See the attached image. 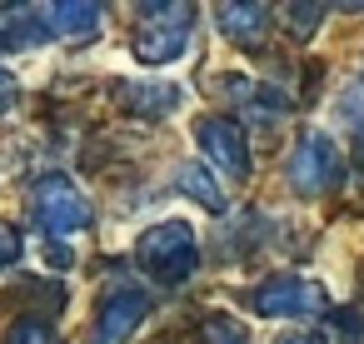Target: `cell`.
Segmentation results:
<instances>
[{
  "label": "cell",
  "instance_id": "cell-1",
  "mask_svg": "<svg viewBox=\"0 0 364 344\" xmlns=\"http://www.w3.org/2000/svg\"><path fill=\"white\" fill-rule=\"evenodd\" d=\"M135 259H140V269H145L150 279H160V284L190 279V274L200 269L195 225H185V220H160V225H150V230L140 235V244H135Z\"/></svg>",
  "mask_w": 364,
  "mask_h": 344
},
{
  "label": "cell",
  "instance_id": "cell-2",
  "mask_svg": "<svg viewBox=\"0 0 364 344\" xmlns=\"http://www.w3.org/2000/svg\"><path fill=\"white\" fill-rule=\"evenodd\" d=\"M31 215H36V225H41L50 240H60V235H85V230L95 225V210H90L85 190H80L75 180H65V175L36 180V190H31Z\"/></svg>",
  "mask_w": 364,
  "mask_h": 344
},
{
  "label": "cell",
  "instance_id": "cell-3",
  "mask_svg": "<svg viewBox=\"0 0 364 344\" xmlns=\"http://www.w3.org/2000/svg\"><path fill=\"white\" fill-rule=\"evenodd\" d=\"M140 16H145V26H140L135 41H130L135 60H140V65H170V60H180L185 45H190V21H195V11L180 6V0H165V6H140Z\"/></svg>",
  "mask_w": 364,
  "mask_h": 344
},
{
  "label": "cell",
  "instance_id": "cell-4",
  "mask_svg": "<svg viewBox=\"0 0 364 344\" xmlns=\"http://www.w3.org/2000/svg\"><path fill=\"white\" fill-rule=\"evenodd\" d=\"M339 175H344V155L334 150V140L319 130H304L289 150V165H284V180L294 185V195H304V200L329 195L339 185Z\"/></svg>",
  "mask_w": 364,
  "mask_h": 344
},
{
  "label": "cell",
  "instance_id": "cell-5",
  "mask_svg": "<svg viewBox=\"0 0 364 344\" xmlns=\"http://www.w3.org/2000/svg\"><path fill=\"white\" fill-rule=\"evenodd\" d=\"M250 304L259 314H279V319H304V314H324V284L304 279V274H269L264 284L250 289Z\"/></svg>",
  "mask_w": 364,
  "mask_h": 344
},
{
  "label": "cell",
  "instance_id": "cell-6",
  "mask_svg": "<svg viewBox=\"0 0 364 344\" xmlns=\"http://www.w3.org/2000/svg\"><path fill=\"white\" fill-rule=\"evenodd\" d=\"M195 145H200V155L220 170V175H230V180H250V145H245V130L230 120V115H200L195 120Z\"/></svg>",
  "mask_w": 364,
  "mask_h": 344
},
{
  "label": "cell",
  "instance_id": "cell-7",
  "mask_svg": "<svg viewBox=\"0 0 364 344\" xmlns=\"http://www.w3.org/2000/svg\"><path fill=\"white\" fill-rule=\"evenodd\" d=\"M145 314H150V294L140 289V284H115L105 299H100V309H95V324H90V344H130V334L145 324Z\"/></svg>",
  "mask_w": 364,
  "mask_h": 344
},
{
  "label": "cell",
  "instance_id": "cell-8",
  "mask_svg": "<svg viewBox=\"0 0 364 344\" xmlns=\"http://www.w3.org/2000/svg\"><path fill=\"white\" fill-rule=\"evenodd\" d=\"M115 100L130 105L135 115H170L185 100V90L170 85V80H120L115 85Z\"/></svg>",
  "mask_w": 364,
  "mask_h": 344
},
{
  "label": "cell",
  "instance_id": "cell-9",
  "mask_svg": "<svg viewBox=\"0 0 364 344\" xmlns=\"http://www.w3.org/2000/svg\"><path fill=\"white\" fill-rule=\"evenodd\" d=\"M230 95H235V105L250 115V120H259V125H279L284 115H289V95H279L274 85H255V80H230Z\"/></svg>",
  "mask_w": 364,
  "mask_h": 344
},
{
  "label": "cell",
  "instance_id": "cell-10",
  "mask_svg": "<svg viewBox=\"0 0 364 344\" xmlns=\"http://www.w3.org/2000/svg\"><path fill=\"white\" fill-rule=\"evenodd\" d=\"M220 31H225L235 45L255 50V45H264V36H269V6H220Z\"/></svg>",
  "mask_w": 364,
  "mask_h": 344
},
{
  "label": "cell",
  "instance_id": "cell-11",
  "mask_svg": "<svg viewBox=\"0 0 364 344\" xmlns=\"http://www.w3.org/2000/svg\"><path fill=\"white\" fill-rule=\"evenodd\" d=\"M55 31L46 21V11H31V6H16L6 11V26H0V45H11V50H31V45H46Z\"/></svg>",
  "mask_w": 364,
  "mask_h": 344
},
{
  "label": "cell",
  "instance_id": "cell-12",
  "mask_svg": "<svg viewBox=\"0 0 364 344\" xmlns=\"http://www.w3.org/2000/svg\"><path fill=\"white\" fill-rule=\"evenodd\" d=\"M46 21L65 41H90L100 31V6H90V0H75V6H46Z\"/></svg>",
  "mask_w": 364,
  "mask_h": 344
},
{
  "label": "cell",
  "instance_id": "cell-13",
  "mask_svg": "<svg viewBox=\"0 0 364 344\" xmlns=\"http://www.w3.org/2000/svg\"><path fill=\"white\" fill-rule=\"evenodd\" d=\"M0 344H65L60 339V329L50 324V319H41V314H21L11 329H6V339Z\"/></svg>",
  "mask_w": 364,
  "mask_h": 344
},
{
  "label": "cell",
  "instance_id": "cell-14",
  "mask_svg": "<svg viewBox=\"0 0 364 344\" xmlns=\"http://www.w3.org/2000/svg\"><path fill=\"white\" fill-rule=\"evenodd\" d=\"M195 344H250V329L235 314H210V319H200Z\"/></svg>",
  "mask_w": 364,
  "mask_h": 344
},
{
  "label": "cell",
  "instance_id": "cell-15",
  "mask_svg": "<svg viewBox=\"0 0 364 344\" xmlns=\"http://www.w3.org/2000/svg\"><path fill=\"white\" fill-rule=\"evenodd\" d=\"M175 180H180V190H185L190 200H200L205 210H225V195L215 190V180H210L200 165H180V170H175Z\"/></svg>",
  "mask_w": 364,
  "mask_h": 344
},
{
  "label": "cell",
  "instance_id": "cell-16",
  "mask_svg": "<svg viewBox=\"0 0 364 344\" xmlns=\"http://www.w3.org/2000/svg\"><path fill=\"white\" fill-rule=\"evenodd\" d=\"M279 16H284V21H289V31L304 41V36H314V31H319L324 6H299V0H294V6H279Z\"/></svg>",
  "mask_w": 364,
  "mask_h": 344
},
{
  "label": "cell",
  "instance_id": "cell-17",
  "mask_svg": "<svg viewBox=\"0 0 364 344\" xmlns=\"http://www.w3.org/2000/svg\"><path fill=\"white\" fill-rule=\"evenodd\" d=\"M329 329H334L339 344H364V314H354V309H334V314H329ZM334 339H329V344H334Z\"/></svg>",
  "mask_w": 364,
  "mask_h": 344
},
{
  "label": "cell",
  "instance_id": "cell-18",
  "mask_svg": "<svg viewBox=\"0 0 364 344\" xmlns=\"http://www.w3.org/2000/svg\"><path fill=\"white\" fill-rule=\"evenodd\" d=\"M339 120H344V125H354V130L364 135V80H359V85H349V90L339 95Z\"/></svg>",
  "mask_w": 364,
  "mask_h": 344
},
{
  "label": "cell",
  "instance_id": "cell-19",
  "mask_svg": "<svg viewBox=\"0 0 364 344\" xmlns=\"http://www.w3.org/2000/svg\"><path fill=\"white\" fill-rule=\"evenodd\" d=\"M21 249H26V240H21V230H16V225H6V220H0V269H11V264H21Z\"/></svg>",
  "mask_w": 364,
  "mask_h": 344
},
{
  "label": "cell",
  "instance_id": "cell-20",
  "mask_svg": "<svg viewBox=\"0 0 364 344\" xmlns=\"http://www.w3.org/2000/svg\"><path fill=\"white\" fill-rule=\"evenodd\" d=\"M274 344H329V334H304V329H294V334H279Z\"/></svg>",
  "mask_w": 364,
  "mask_h": 344
},
{
  "label": "cell",
  "instance_id": "cell-21",
  "mask_svg": "<svg viewBox=\"0 0 364 344\" xmlns=\"http://www.w3.org/2000/svg\"><path fill=\"white\" fill-rule=\"evenodd\" d=\"M11 100H16V80H11L6 70H0V110H6Z\"/></svg>",
  "mask_w": 364,
  "mask_h": 344
}]
</instances>
